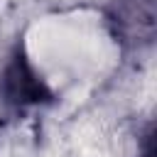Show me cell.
I'll return each instance as SVG.
<instances>
[{"mask_svg": "<svg viewBox=\"0 0 157 157\" xmlns=\"http://www.w3.org/2000/svg\"><path fill=\"white\" fill-rule=\"evenodd\" d=\"M0 93H2V101L15 108L39 105L52 98L49 86L44 83V78L37 74V69L22 52H15L7 59L0 76Z\"/></svg>", "mask_w": 157, "mask_h": 157, "instance_id": "6da1fadb", "label": "cell"}, {"mask_svg": "<svg viewBox=\"0 0 157 157\" xmlns=\"http://www.w3.org/2000/svg\"><path fill=\"white\" fill-rule=\"evenodd\" d=\"M110 22L123 42L147 44L155 34V0H115Z\"/></svg>", "mask_w": 157, "mask_h": 157, "instance_id": "7a4b0ae2", "label": "cell"}]
</instances>
